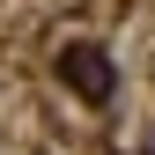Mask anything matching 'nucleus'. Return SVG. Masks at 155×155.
Masks as SVG:
<instances>
[{"label":"nucleus","mask_w":155,"mask_h":155,"mask_svg":"<svg viewBox=\"0 0 155 155\" xmlns=\"http://www.w3.org/2000/svg\"><path fill=\"white\" fill-rule=\"evenodd\" d=\"M59 81L74 96H89V104H111V96H118V67H111L96 45H74V52H59Z\"/></svg>","instance_id":"obj_1"}]
</instances>
